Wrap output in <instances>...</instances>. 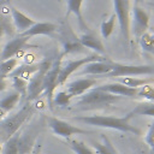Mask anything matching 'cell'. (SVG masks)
I'll return each instance as SVG.
<instances>
[{
	"label": "cell",
	"instance_id": "obj_14",
	"mask_svg": "<svg viewBox=\"0 0 154 154\" xmlns=\"http://www.w3.org/2000/svg\"><path fill=\"white\" fill-rule=\"evenodd\" d=\"M78 38H79L81 45L84 48H89V49L96 52L97 54H105V46H103L101 38H99L93 31H90V30L83 31Z\"/></svg>",
	"mask_w": 154,
	"mask_h": 154
},
{
	"label": "cell",
	"instance_id": "obj_18",
	"mask_svg": "<svg viewBox=\"0 0 154 154\" xmlns=\"http://www.w3.org/2000/svg\"><path fill=\"white\" fill-rule=\"evenodd\" d=\"M84 0H67V5H66V14L65 17H69L70 14H75L79 22L81 28L83 29V31L89 30L87 24L84 23L83 19V14H82V4Z\"/></svg>",
	"mask_w": 154,
	"mask_h": 154
},
{
	"label": "cell",
	"instance_id": "obj_27",
	"mask_svg": "<svg viewBox=\"0 0 154 154\" xmlns=\"http://www.w3.org/2000/svg\"><path fill=\"white\" fill-rule=\"evenodd\" d=\"M67 146L72 149L75 154H94V152L88 146H85L83 142L77 141V140H69Z\"/></svg>",
	"mask_w": 154,
	"mask_h": 154
},
{
	"label": "cell",
	"instance_id": "obj_25",
	"mask_svg": "<svg viewBox=\"0 0 154 154\" xmlns=\"http://www.w3.org/2000/svg\"><path fill=\"white\" fill-rule=\"evenodd\" d=\"M152 81V78H140V77H120L119 78V83L129 87V88H141L142 85L148 84Z\"/></svg>",
	"mask_w": 154,
	"mask_h": 154
},
{
	"label": "cell",
	"instance_id": "obj_40",
	"mask_svg": "<svg viewBox=\"0 0 154 154\" xmlns=\"http://www.w3.org/2000/svg\"><path fill=\"white\" fill-rule=\"evenodd\" d=\"M1 150H2V147H1V143H0V153H1Z\"/></svg>",
	"mask_w": 154,
	"mask_h": 154
},
{
	"label": "cell",
	"instance_id": "obj_17",
	"mask_svg": "<svg viewBox=\"0 0 154 154\" xmlns=\"http://www.w3.org/2000/svg\"><path fill=\"white\" fill-rule=\"evenodd\" d=\"M11 13H12V22L13 25L16 26L17 31H19L20 34L24 32L25 30H28L31 25L35 24V20L31 19L30 17H28L26 14H24L23 12H20L18 8L12 7L11 8Z\"/></svg>",
	"mask_w": 154,
	"mask_h": 154
},
{
	"label": "cell",
	"instance_id": "obj_34",
	"mask_svg": "<svg viewBox=\"0 0 154 154\" xmlns=\"http://www.w3.org/2000/svg\"><path fill=\"white\" fill-rule=\"evenodd\" d=\"M7 87V82H6V77L0 75V91H4Z\"/></svg>",
	"mask_w": 154,
	"mask_h": 154
},
{
	"label": "cell",
	"instance_id": "obj_23",
	"mask_svg": "<svg viewBox=\"0 0 154 154\" xmlns=\"http://www.w3.org/2000/svg\"><path fill=\"white\" fill-rule=\"evenodd\" d=\"M19 132L13 134L2 147V154H19Z\"/></svg>",
	"mask_w": 154,
	"mask_h": 154
},
{
	"label": "cell",
	"instance_id": "obj_36",
	"mask_svg": "<svg viewBox=\"0 0 154 154\" xmlns=\"http://www.w3.org/2000/svg\"><path fill=\"white\" fill-rule=\"evenodd\" d=\"M5 116H6V112H5V111H2V109L0 108V120H1V119H2Z\"/></svg>",
	"mask_w": 154,
	"mask_h": 154
},
{
	"label": "cell",
	"instance_id": "obj_38",
	"mask_svg": "<svg viewBox=\"0 0 154 154\" xmlns=\"http://www.w3.org/2000/svg\"><path fill=\"white\" fill-rule=\"evenodd\" d=\"M148 5H149V6H152V7H154V0H153V1H149V2H148Z\"/></svg>",
	"mask_w": 154,
	"mask_h": 154
},
{
	"label": "cell",
	"instance_id": "obj_35",
	"mask_svg": "<svg viewBox=\"0 0 154 154\" xmlns=\"http://www.w3.org/2000/svg\"><path fill=\"white\" fill-rule=\"evenodd\" d=\"M148 34H149V36H150V38H152V41L154 42V29H153L152 31H148Z\"/></svg>",
	"mask_w": 154,
	"mask_h": 154
},
{
	"label": "cell",
	"instance_id": "obj_30",
	"mask_svg": "<svg viewBox=\"0 0 154 154\" xmlns=\"http://www.w3.org/2000/svg\"><path fill=\"white\" fill-rule=\"evenodd\" d=\"M71 95L67 91H59L55 95H53V103L59 107H66L71 102Z\"/></svg>",
	"mask_w": 154,
	"mask_h": 154
},
{
	"label": "cell",
	"instance_id": "obj_29",
	"mask_svg": "<svg viewBox=\"0 0 154 154\" xmlns=\"http://www.w3.org/2000/svg\"><path fill=\"white\" fill-rule=\"evenodd\" d=\"M138 45H140V47L144 51V52H147V53H150V54H154V42L152 41V38H150V36H149V34H148V31L147 32H144L140 38H138Z\"/></svg>",
	"mask_w": 154,
	"mask_h": 154
},
{
	"label": "cell",
	"instance_id": "obj_28",
	"mask_svg": "<svg viewBox=\"0 0 154 154\" xmlns=\"http://www.w3.org/2000/svg\"><path fill=\"white\" fill-rule=\"evenodd\" d=\"M17 59L16 58H11V59H6V60H2L0 63V75L1 76H8L16 67H17Z\"/></svg>",
	"mask_w": 154,
	"mask_h": 154
},
{
	"label": "cell",
	"instance_id": "obj_32",
	"mask_svg": "<svg viewBox=\"0 0 154 154\" xmlns=\"http://www.w3.org/2000/svg\"><path fill=\"white\" fill-rule=\"evenodd\" d=\"M137 96L138 97H142V99H144L147 101L154 102V87L150 85V84L142 85L141 88H138Z\"/></svg>",
	"mask_w": 154,
	"mask_h": 154
},
{
	"label": "cell",
	"instance_id": "obj_15",
	"mask_svg": "<svg viewBox=\"0 0 154 154\" xmlns=\"http://www.w3.org/2000/svg\"><path fill=\"white\" fill-rule=\"evenodd\" d=\"M57 30H58V26L54 23H51V22H40V23H36L35 22L34 25H31L28 30H25L20 35L26 36V37H32V36H36V35L53 36V34Z\"/></svg>",
	"mask_w": 154,
	"mask_h": 154
},
{
	"label": "cell",
	"instance_id": "obj_24",
	"mask_svg": "<svg viewBox=\"0 0 154 154\" xmlns=\"http://www.w3.org/2000/svg\"><path fill=\"white\" fill-rule=\"evenodd\" d=\"M101 140L102 142H96L94 144V149L96 154H117V150L114 149V147L112 146V143L106 136L102 135Z\"/></svg>",
	"mask_w": 154,
	"mask_h": 154
},
{
	"label": "cell",
	"instance_id": "obj_1",
	"mask_svg": "<svg viewBox=\"0 0 154 154\" xmlns=\"http://www.w3.org/2000/svg\"><path fill=\"white\" fill-rule=\"evenodd\" d=\"M77 122H82L84 124L97 126V128H106V129H113L122 132H131L135 135H142V131L136 128L135 125L130 124V118L128 116L125 117H112V116H82V117H75L73 118Z\"/></svg>",
	"mask_w": 154,
	"mask_h": 154
},
{
	"label": "cell",
	"instance_id": "obj_9",
	"mask_svg": "<svg viewBox=\"0 0 154 154\" xmlns=\"http://www.w3.org/2000/svg\"><path fill=\"white\" fill-rule=\"evenodd\" d=\"M47 124L57 136H60L63 138H70L72 135H83V134H90L91 132V131L81 129L78 126H75V125H72L65 120L58 119L55 117H48Z\"/></svg>",
	"mask_w": 154,
	"mask_h": 154
},
{
	"label": "cell",
	"instance_id": "obj_4",
	"mask_svg": "<svg viewBox=\"0 0 154 154\" xmlns=\"http://www.w3.org/2000/svg\"><path fill=\"white\" fill-rule=\"evenodd\" d=\"M52 59H46L40 63L38 70L28 79V87H26V99L29 101L37 99L43 90V78L52 64Z\"/></svg>",
	"mask_w": 154,
	"mask_h": 154
},
{
	"label": "cell",
	"instance_id": "obj_13",
	"mask_svg": "<svg viewBox=\"0 0 154 154\" xmlns=\"http://www.w3.org/2000/svg\"><path fill=\"white\" fill-rule=\"evenodd\" d=\"M96 84V79L95 78H79L76 79L71 83L67 84V93L71 95V97H76V96H81L84 93H87L89 89L94 88V85Z\"/></svg>",
	"mask_w": 154,
	"mask_h": 154
},
{
	"label": "cell",
	"instance_id": "obj_26",
	"mask_svg": "<svg viewBox=\"0 0 154 154\" xmlns=\"http://www.w3.org/2000/svg\"><path fill=\"white\" fill-rule=\"evenodd\" d=\"M116 22H117V17L113 13V14H111V17L108 19H106L101 23L100 31H101V36L103 38H108L112 35V32L114 30V26H116Z\"/></svg>",
	"mask_w": 154,
	"mask_h": 154
},
{
	"label": "cell",
	"instance_id": "obj_3",
	"mask_svg": "<svg viewBox=\"0 0 154 154\" xmlns=\"http://www.w3.org/2000/svg\"><path fill=\"white\" fill-rule=\"evenodd\" d=\"M154 75L153 65H128L111 61V71L108 77H136Z\"/></svg>",
	"mask_w": 154,
	"mask_h": 154
},
{
	"label": "cell",
	"instance_id": "obj_21",
	"mask_svg": "<svg viewBox=\"0 0 154 154\" xmlns=\"http://www.w3.org/2000/svg\"><path fill=\"white\" fill-rule=\"evenodd\" d=\"M19 99H20V95H19L18 93L11 91V93H10L8 95H6L5 97L0 99V108L7 113V112H10L11 109H13V108L17 106Z\"/></svg>",
	"mask_w": 154,
	"mask_h": 154
},
{
	"label": "cell",
	"instance_id": "obj_10",
	"mask_svg": "<svg viewBox=\"0 0 154 154\" xmlns=\"http://www.w3.org/2000/svg\"><path fill=\"white\" fill-rule=\"evenodd\" d=\"M29 40H30V37H26V36H23V35H19V36H17V37L11 38V40L2 47V51H1V59H2V60L11 59V58H14L16 55L20 54L23 51H25V49H28V48H35L36 46L30 45V43H29Z\"/></svg>",
	"mask_w": 154,
	"mask_h": 154
},
{
	"label": "cell",
	"instance_id": "obj_7",
	"mask_svg": "<svg viewBox=\"0 0 154 154\" xmlns=\"http://www.w3.org/2000/svg\"><path fill=\"white\" fill-rule=\"evenodd\" d=\"M100 60H105V58L100 57L99 54H91V55H88L85 58H79L76 60H67L64 65L61 64V66H60V71H59V76H58V85L64 84L67 81V78L75 71H77L79 67H83L89 63L100 61Z\"/></svg>",
	"mask_w": 154,
	"mask_h": 154
},
{
	"label": "cell",
	"instance_id": "obj_41",
	"mask_svg": "<svg viewBox=\"0 0 154 154\" xmlns=\"http://www.w3.org/2000/svg\"><path fill=\"white\" fill-rule=\"evenodd\" d=\"M31 154H37V153H31Z\"/></svg>",
	"mask_w": 154,
	"mask_h": 154
},
{
	"label": "cell",
	"instance_id": "obj_39",
	"mask_svg": "<svg viewBox=\"0 0 154 154\" xmlns=\"http://www.w3.org/2000/svg\"><path fill=\"white\" fill-rule=\"evenodd\" d=\"M135 1V6H138V4L141 2V0H134Z\"/></svg>",
	"mask_w": 154,
	"mask_h": 154
},
{
	"label": "cell",
	"instance_id": "obj_37",
	"mask_svg": "<svg viewBox=\"0 0 154 154\" xmlns=\"http://www.w3.org/2000/svg\"><path fill=\"white\" fill-rule=\"evenodd\" d=\"M7 2V0H0V7L2 6V5H5Z\"/></svg>",
	"mask_w": 154,
	"mask_h": 154
},
{
	"label": "cell",
	"instance_id": "obj_16",
	"mask_svg": "<svg viewBox=\"0 0 154 154\" xmlns=\"http://www.w3.org/2000/svg\"><path fill=\"white\" fill-rule=\"evenodd\" d=\"M109 71H111V60L105 59L87 64L85 66H83L81 73L91 75V76H107Z\"/></svg>",
	"mask_w": 154,
	"mask_h": 154
},
{
	"label": "cell",
	"instance_id": "obj_6",
	"mask_svg": "<svg viewBox=\"0 0 154 154\" xmlns=\"http://www.w3.org/2000/svg\"><path fill=\"white\" fill-rule=\"evenodd\" d=\"M112 2L122 35L126 41V43H129L130 42V0H112Z\"/></svg>",
	"mask_w": 154,
	"mask_h": 154
},
{
	"label": "cell",
	"instance_id": "obj_5",
	"mask_svg": "<svg viewBox=\"0 0 154 154\" xmlns=\"http://www.w3.org/2000/svg\"><path fill=\"white\" fill-rule=\"evenodd\" d=\"M61 58L63 55L60 54L58 58H55L49 69L47 70L45 78H43V90L42 94L47 97L48 101V106L52 108L53 106V94L55 88L58 87V76H59V71H60V66H61Z\"/></svg>",
	"mask_w": 154,
	"mask_h": 154
},
{
	"label": "cell",
	"instance_id": "obj_11",
	"mask_svg": "<svg viewBox=\"0 0 154 154\" xmlns=\"http://www.w3.org/2000/svg\"><path fill=\"white\" fill-rule=\"evenodd\" d=\"M60 42L63 46V53H61L63 57L70 53H77L84 51V47L81 45L79 38L71 30L69 24H65L60 30Z\"/></svg>",
	"mask_w": 154,
	"mask_h": 154
},
{
	"label": "cell",
	"instance_id": "obj_19",
	"mask_svg": "<svg viewBox=\"0 0 154 154\" xmlns=\"http://www.w3.org/2000/svg\"><path fill=\"white\" fill-rule=\"evenodd\" d=\"M38 66H40V64H34V65H31V64H25V65H20V66H18V67H16V69L8 75V77H10V78H11V77H19V78H23V79L28 81V79L38 70Z\"/></svg>",
	"mask_w": 154,
	"mask_h": 154
},
{
	"label": "cell",
	"instance_id": "obj_31",
	"mask_svg": "<svg viewBox=\"0 0 154 154\" xmlns=\"http://www.w3.org/2000/svg\"><path fill=\"white\" fill-rule=\"evenodd\" d=\"M11 79H12V85L14 88V91L18 93L20 96H26L28 81L19 78V77H11Z\"/></svg>",
	"mask_w": 154,
	"mask_h": 154
},
{
	"label": "cell",
	"instance_id": "obj_8",
	"mask_svg": "<svg viewBox=\"0 0 154 154\" xmlns=\"http://www.w3.org/2000/svg\"><path fill=\"white\" fill-rule=\"evenodd\" d=\"M149 29V16L140 6L132 7V17L130 18V35L135 37L136 41L147 32Z\"/></svg>",
	"mask_w": 154,
	"mask_h": 154
},
{
	"label": "cell",
	"instance_id": "obj_12",
	"mask_svg": "<svg viewBox=\"0 0 154 154\" xmlns=\"http://www.w3.org/2000/svg\"><path fill=\"white\" fill-rule=\"evenodd\" d=\"M99 89L109 93L112 95H118L122 97H135L137 96V91L138 89L136 88H129L119 82H113V83H105L100 87H97Z\"/></svg>",
	"mask_w": 154,
	"mask_h": 154
},
{
	"label": "cell",
	"instance_id": "obj_22",
	"mask_svg": "<svg viewBox=\"0 0 154 154\" xmlns=\"http://www.w3.org/2000/svg\"><path fill=\"white\" fill-rule=\"evenodd\" d=\"M16 34V29L13 25L12 19H10L7 16L0 13V37L8 36L12 37Z\"/></svg>",
	"mask_w": 154,
	"mask_h": 154
},
{
	"label": "cell",
	"instance_id": "obj_20",
	"mask_svg": "<svg viewBox=\"0 0 154 154\" xmlns=\"http://www.w3.org/2000/svg\"><path fill=\"white\" fill-rule=\"evenodd\" d=\"M130 119L136 116H147V117H154V102L150 101H144L140 102L135 108L126 114Z\"/></svg>",
	"mask_w": 154,
	"mask_h": 154
},
{
	"label": "cell",
	"instance_id": "obj_33",
	"mask_svg": "<svg viewBox=\"0 0 154 154\" xmlns=\"http://www.w3.org/2000/svg\"><path fill=\"white\" fill-rule=\"evenodd\" d=\"M144 141L149 146L150 154H154V122L149 125V128L146 132V136H144Z\"/></svg>",
	"mask_w": 154,
	"mask_h": 154
},
{
	"label": "cell",
	"instance_id": "obj_2",
	"mask_svg": "<svg viewBox=\"0 0 154 154\" xmlns=\"http://www.w3.org/2000/svg\"><path fill=\"white\" fill-rule=\"evenodd\" d=\"M122 96L112 95L95 87L89 89L83 95L78 96L76 101V106H79L82 109H99V108L111 107L113 103L118 102Z\"/></svg>",
	"mask_w": 154,
	"mask_h": 154
}]
</instances>
